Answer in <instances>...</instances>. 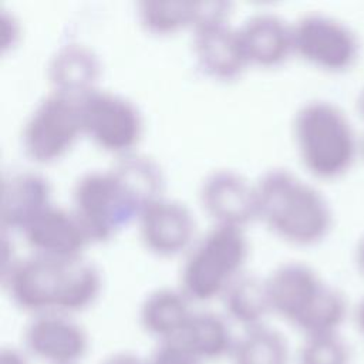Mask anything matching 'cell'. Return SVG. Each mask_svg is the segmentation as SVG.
I'll use <instances>...</instances> for the list:
<instances>
[{"instance_id": "1", "label": "cell", "mask_w": 364, "mask_h": 364, "mask_svg": "<svg viewBox=\"0 0 364 364\" xmlns=\"http://www.w3.org/2000/svg\"><path fill=\"white\" fill-rule=\"evenodd\" d=\"M1 282L11 301L31 316H73L88 309L102 287L100 269L84 256L57 259L36 253L18 257L1 273Z\"/></svg>"}, {"instance_id": "2", "label": "cell", "mask_w": 364, "mask_h": 364, "mask_svg": "<svg viewBox=\"0 0 364 364\" xmlns=\"http://www.w3.org/2000/svg\"><path fill=\"white\" fill-rule=\"evenodd\" d=\"M257 219L282 240L311 246L321 242L333 226V210L313 183L297 173L273 168L255 183Z\"/></svg>"}, {"instance_id": "3", "label": "cell", "mask_w": 364, "mask_h": 364, "mask_svg": "<svg viewBox=\"0 0 364 364\" xmlns=\"http://www.w3.org/2000/svg\"><path fill=\"white\" fill-rule=\"evenodd\" d=\"M293 138L301 165L317 179H338L360 158V135L344 109L328 100H310L299 107Z\"/></svg>"}, {"instance_id": "4", "label": "cell", "mask_w": 364, "mask_h": 364, "mask_svg": "<svg viewBox=\"0 0 364 364\" xmlns=\"http://www.w3.org/2000/svg\"><path fill=\"white\" fill-rule=\"evenodd\" d=\"M249 240L243 228L213 225L183 259L179 289L193 303L222 297L229 283L243 270Z\"/></svg>"}, {"instance_id": "5", "label": "cell", "mask_w": 364, "mask_h": 364, "mask_svg": "<svg viewBox=\"0 0 364 364\" xmlns=\"http://www.w3.org/2000/svg\"><path fill=\"white\" fill-rule=\"evenodd\" d=\"M71 205L91 242L98 243L112 239L138 216L111 168L80 175L71 189Z\"/></svg>"}, {"instance_id": "6", "label": "cell", "mask_w": 364, "mask_h": 364, "mask_svg": "<svg viewBox=\"0 0 364 364\" xmlns=\"http://www.w3.org/2000/svg\"><path fill=\"white\" fill-rule=\"evenodd\" d=\"M82 134L78 97L51 90L27 115L21 145L34 162L50 164L64 156Z\"/></svg>"}, {"instance_id": "7", "label": "cell", "mask_w": 364, "mask_h": 364, "mask_svg": "<svg viewBox=\"0 0 364 364\" xmlns=\"http://www.w3.org/2000/svg\"><path fill=\"white\" fill-rule=\"evenodd\" d=\"M80 111L84 134L101 149L117 156L135 151L144 131L138 107L127 97L95 88L81 97Z\"/></svg>"}, {"instance_id": "8", "label": "cell", "mask_w": 364, "mask_h": 364, "mask_svg": "<svg viewBox=\"0 0 364 364\" xmlns=\"http://www.w3.org/2000/svg\"><path fill=\"white\" fill-rule=\"evenodd\" d=\"M293 54L328 73L353 68L360 57L357 33L343 20L326 13H306L293 24Z\"/></svg>"}, {"instance_id": "9", "label": "cell", "mask_w": 364, "mask_h": 364, "mask_svg": "<svg viewBox=\"0 0 364 364\" xmlns=\"http://www.w3.org/2000/svg\"><path fill=\"white\" fill-rule=\"evenodd\" d=\"M24 351L43 364H82L90 338L85 328L64 313L31 316L23 331Z\"/></svg>"}, {"instance_id": "10", "label": "cell", "mask_w": 364, "mask_h": 364, "mask_svg": "<svg viewBox=\"0 0 364 364\" xmlns=\"http://www.w3.org/2000/svg\"><path fill=\"white\" fill-rule=\"evenodd\" d=\"M142 245L158 256H175L193 245L196 222L191 209L166 196L146 205L136 216Z\"/></svg>"}, {"instance_id": "11", "label": "cell", "mask_w": 364, "mask_h": 364, "mask_svg": "<svg viewBox=\"0 0 364 364\" xmlns=\"http://www.w3.org/2000/svg\"><path fill=\"white\" fill-rule=\"evenodd\" d=\"M264 280L272 313L294 327L314 307L328 286L311 266L303 262L282 263Z\"/></svg>"}, {"instance_id": "12", "label": "cell", "mask_w": 364, "mask_h": 364, "mask_svg": "<svg viewBox=\"0 0 364 364\" xmlns=\"http://www.w3.org/2000/svg\"><path fill=\"white\" fill-rule=\"evenodd\" d=\"M199 200L215 225L245 228L257 219L255 183L232 169L208 173L199 188Z\"/></svg>"}, {"instance_id": "13", "label": "cell", "mask_w": 364, "mask_h": 364, "mask_svg": "<svg viewBox=\"0 0 364 364\" xmlns=\"http://www.w3.org/2000/svg\"><path fill=\"white\" fill-rule=\"evenodd\" d=\"M36 255L74 259L92 243L71 208L50 203L20 232Z\"/></svg>"}, {"instance_id": "14", "label": "cell", "mask_w": 364, "mask_h": 364, "mask_svg": "<svg viewBox=\"0 0 364 364\" xmlns=\"http://www.w3.org/2000/svg\"><path fill=\"white\" fill-rule=\"evenodd\" d=\"M193 31V55L200 70L219 81H232L243 74L249 64L237 27L215 23Z\"/></svg>"}, {"instance_id": "15", "label": "cell", "mask_w": 364, "mask_h": 364, "mask_svg": "<svg viewBox=\"0 0 364 364\" xmlns=\"http://www.w3.org/2000/svg\"><path fill=\"white\" fill-rule=\"evenodd\" d=\"M51 202V183L40 172L23 169L4 175L0 219L3 232H21Z\"/></svg>"}, {"instance_id": "16", "label": "cell", "mask_w": 364, "mask_h": 364, "mask_svg": "<svg viewBox=\"0 0 364 364\" xmlns=\"http://www.w3.org/2000/svg\"><path fill=\"white\" fill-rule=\"evenodd\" d=\"M237 31L249 64L276 67L293 54L291 24L276 13H255L237 27Z\"/></svg>"}, {"instance_id": "17", "label": "cell", "mask_w": 364, "mask_h": 364, "mask_svg": "<svg viewBox=\"0 0 364 364\" xmlns=\"http://www.w3.org/2000/svg\"><path fill=\"white\" fill-rule=\"evenodd\" d=\"M46 71L53 91L81 97L98 88L102 65L94 48L70 41L50 55Z\"/></svg>"}, {"instance_id": "18", "label": "cell", "mask_w": 364, "mask_h": 364, "mask_svg": "<svg viewBox=\"0 0 364 364\" xmlns=\"http://www.w3.org/2000/svg\"><path fill=\"white\" fill-rule=\"evenodd\" d=\"M191 304L192 301L179 287H159L142 300L139 324L158 343L176 340L195 311Z\"/></svg>"}, {"instance_id": "19", "label": "cell", "mask_w": 364, "mask_h": 364, "mask_svg": "<svg viewBox=\"0 0 364 364\" xmlns=\"http://www.w3.org/2000/svg\"><path fill=\"white\" fill-rule=\"evenodd\" d=\"M203 364L229 358L235 347L229 320L215 311H193L175 340Z\"/></svg>"}, {"instance_id": "20", "label": "cell", "mask_w": 364, "mask_h": 364, "mask_svg": "<svg viewBox=\"0 0 364 364\" xmlns=\"http://www.w3.org/2000/svg\"><path fill=\"white\" fill-rule=\"evenodd\" d=\"M109 168L138 215L146 205L164 196V172L154 158L132 151L117 156V161Z\"/></svg>"}, {"instance_id": "21", "label": "cell", "mask_w": 364, "mask_h": 364, "mask_svg": "<svg viewBox=\"0 0 364 364\" xmlns=\"http://www.w3.org/2000/svg\"><path fill=\"white\" fill-rule=\"evenodd\" d=\"M226 318L239 324L243 330L266 324L272 313L266 280L242 272L236 276L222 294Z\"/></svg>"}, {"instance_id": "22", "label": "cell", "mask_w": 364, "mask_h": 364, "mask_svg": "<svg viewBox=\"0 0 364 364\" xmlns=\"http://www.w3.org/2000/svg\"><path fill=\"white\" fill-rule=\"evenodd\" d=\"M230 364H289L290 351L284 336L267 326L243 330L229 357Z\"/></svg>"}, {"instance_id": "23", "label": "cell", "mask_w": 364, "mask_h": 364, "mask_svg": "<svg viewBox=\"0 0 364 364\" xmlns=\"http://www.w3.org/2000/svg\"><path fill=\"white\" fill-rule=\"evenodd\" d=\"M136 17L141 26L152 34H173L191 27L192 1L144 0L136 4Z\"/></svg>"}, {"instance_id": "24", "label": "cell", "mask_w": 364, "mask_h": 364, "mask_svg": "<svg viewBox=\"0 0 364 364\" xmlns=\"http://www.w3.org/2000/svg\"><path fill=\"white\" fill-rule=\"evenodd\" d=\"M350 350L338 334L304 337L297 364H348Z\"/></svg>"}, {"instance_id": "25", "label": "cell", "mask_w": 364, "mask_h": 364, "mask_svg": "<svg viewBox=\"0 0 364 364\" xmlns=\"http://www.w3.org/2000/svg\"><path fill=\"white\" fill-rule=\"evenodd\" d=\"M232 10V4L219 0L210 1H192V20L191 28L195 30L198 27L225 23L229 21V14Z\"/></svg>"}, {"instance_id": "26", "label": "cell", "mask_w": 364, "mask_h": 364, "mask_svg": "<svg viewBox=\"0 0 364 364\" xmlns=\"http://www.w3.org/2000/svg\"><path fill=\"white\" fill-rule=\"evenodd\" d=\"M146 360L148 364H203L175 340L158 343Z\"/></svg>"}, {"instance_id": "27", "label": "cell", "mask_w": 364, "mask_h": 364, "mask_svg": "<svg viewBox=\"0 0 364 364\" xmlns=\"http://www.w3.org/2000/svg\"><path fill=\"white\" fill-rule=\"evenodd\" d=\"M0 33H1V51L6 53L7 50L13 48L17 41L20 40L21 26L17 17L6 9H1L0 13Z\"/></svg>"}, {"instance_id": "28", "label": "cell", "mask_w": 364, "mask_h": 364, "mask_svg": "<svg viewBox=\"0 0 364 364\" xmlns=\"http://www.w3.org/2000/svg\"><path fill=\"white\" fill-rule=\"evenodd\" d=\"M100 364H148V360L131 351H117L107 355Z\"/></svg>"}, {"instance_id": "29", "label": "cell", "mask_w": 364, "mask_h": 364, "mask_svg": "<svg viewBox=\"0 0 364 364\" xmlns=\"http://www.w3.org/2000/svg\"><path fill=\"white\" fill-rule=\"evenodd\" d=\"M0 364H30L28 357L17 348H4L0 353Z\"/></svg>"}, {"instance_id": "30", "label": "cell", "mask_w": 364, "mask_h": 364, "mask_svg": "<svg viewBox=\"0 0 364 364\" xmlns=\"http://www.w3.org/2000/svg\"><path fill=\"white\" fill-rule=\"evenodd\" d=\"M355 263L360 272L364 274V235L360 237L357 247H355Z\"/></svg>"}, {"instance_id": "31", "label": "cell", "mask_w": 364, "mask_h": 364, "mask_svg": "<svg viewBox=\"0 0 364 364\" xmlns=\"http://www.w3.org/2000/svg\"><path fill=\"white\" fill-rule=\"evenodd\" d=\"M355 323L358 330L364 334V299L358 303L357 309H355Z\"/></svg>"}, {"instance_id": "32", "label": "cell", "mask_w": 364, "mask_h": 364, "mask_svg": "<svg viewBox=\"0 0 364 364\" xmlns=\"http://www.w3.org/2000/svg\"><path fill=\"white\" fill-rule=\"evenodd\" d=\"M357 108H358V112H360V115L363 117V119H364V90L360 92V95H358V100H357Z\"/></svg>"}, {"instance_id": "33", "label": "cell", "mask_w": 364, "mask_h": 364, "mask_svg": "<svg viewBox=\"0 0 364 364\" xmlns=\"http://www.w3.org/2000/svg\"><path fill=\"white\" fill-rule=\"evenodd\" d=\"M360 158L364 161V132L360 135Z\"/></svg>"}]
</instances>
